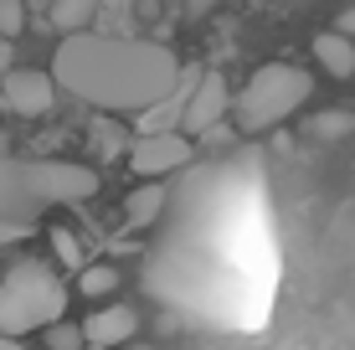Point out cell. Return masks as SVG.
<instances>
[{
  "instance_id": "10",
  "label": "cell",
  "mask_w": 355,
  "mask_h": 350,
  "mask_svg": "<svg viewBox=\"0 0 355 350\" xmlns=\"http://www.w3.org/2000/svg\"><path fill=\"white\" fill-rule=\"evenodd\" d=\"M124 211H129V227H150L155 216L165 211V186L160 180H144V186L124 201Z\"/></svg>"
},
{
  "instance_id": "4",
  "label": "cell",
  "mask_w": 355,
  "mask_h": 350,
  "mask_svg": "<svg viewBox=\"0 0 355 350\" xmlns=\"http://www.w3.org/2000/svg\"><path fill=\"white\" fill-rule=\"evenodd\" d=\"M314 93V78L304 67L293 62H268L258 67L248 82H242V93L232 98V114H237V129L242 134H268L273 124H284L293 119L304 103H309Z\"/></svg>"
},
{
  "instance_id": "18",
  "label": "cell",
  "mask_w": 355,
  "mask_h": 350,
  "mask_svg": "<svg viewBox=\"0 0 355 350\" xmlns=\"http://www.w3.org/2000/svg\"><path fill=\"white\" fill-rule=\"evenodd\" d=\"M340 31H345V36H355V10H345V16H340Z\"/></svg>"
},
{
  "instance_id": "5",
  "label": "cell",
  "mask_w": 355,
  "mask_h": 350,
  "mask_svg": "<svg viewBox=\"0 0 355 350\" xmlns=\"http://www.w3.org/2000/svg\"><path fill=\"white\" fill-rule=\"evenodd\" d=\"M0 103L21 119H36L57 103V78L52 72H36V67H16L0 78Z\"/></svg>"
},
{
  "instance_id": "14",
  "label": "cell",
  "mask_w": 355,
  "mask_h": 350,
  "mask_svg": "<svg viewBox=\"0 0 355 350\" xmlns=\"http://www.w3.org/2000/svg\"><path fill=\"white\" fill-rule=\"evenodd\" d=\"M350 124H355L350 114H320V119L309 124V134H314V139H340V134H345Z\"/></svg>"
},
{
  "instance_id": "9",
  "label": "cell",
  "mask_w": 355,
  "mask_h": 350,
  "mask_svg": "<svg viewBox=\"0 0 355 350\" xmlns=\"http://www.w3.org/2000/svg\"><path fill=\"white\" fill-rule=\"evenodd\" d=\"M314 57H320V67L329 72V78H350V72H355V36L320 31V36H314Z\"/></svg>"
},
{
  "instance_id": "17",
  "label": "cell",
  "mask_w": 355,
  "mask_h": 350,
  "mask_svg": "<svg viewBox=\"0 0 355 350\" xmlns=\"http://www.w3.org/2000/svg\"><path fill=\"white\" fill-rule=\"evenodd\" d=\"M216 6H222V0H191V10H196V16H206V10H216Z\"/></svg>"
},
{
  "instance_id": "16",
  "label": "cell",
  "mask_w": 355,
  "mask_h": 350,
  "mask_svg": "<svg viewBox=\"0 0 355 350\" xmlns=\"http://www.w3.org/2000/svg\"><path fill=\"white\" fill-rule=\"evenodd\" d=\"M52 247H57V258H62L67 268H78V263H83V243L67 232V227H57V232H52Z\"/></svg>"
},
{
  "instance_id": "19",
  "label": "cell",
  "mask_w": 355,
  "mask_h": 350,
  "mask_svg": "<svg viewBox=\"0 0 355 350\" xmlns=\"http://www.w3.org/2000/svg\"><path fill=\"white\" fill-rule=\"evenodd\" d=\"M0 350H21V345H16V335H0Z\"/></svg>"
},
{
  "instance_id": "1",
  "label": "cell",
  "mask_w": 355,
  "mask_h": 350,
  "mask_svg": "<svg viewBox=\"0 0 355 350\" xmlns=\"http://www.w3.org/2000/svg\"><path fill=\"white\" fill-rule=\"evenodd\" d=\"M57 88L103 114H150L180 88V62L160 42L103 31H67L52 57Z\"/></svg>"
},
{
  "instance_id": "11",
  "label": "cell",
  "mask_w": 355,
  "mask_h": 350,
  "mask_svg": "<svg viewBox=\"0 0 355 350\" xmlns=\"http://www.w3.org/2000/svg\"><path fill=\"white\" fill-rule=\"evenodd\" d=\"M98 6H103V0H52V26L57 31H88Z\"/></svg>"
},
{
  "instance_id": "3",
  "label": "cell",
  "mask_w": 355,
  "mask_h": 350,
  "mask_svg": "<svg viewBox=\"0 0 355 350\" xmlns=\"http://www.w3.org/2000/svg\"><path fill=\"white\" fill-rule=\"evenodd\" d=\"M67 309V288L46 263L21 258L0 273V335H26L57 324Z\"/></svg>"
},
{
  "instance_id": "8",
  "label": "cell",
  "mask_w": 355,
  "mask_h": 350,
  "mask_svg": "<svg viewBox=\"0 0 355 350\" xmlns=\"http://www.w3.org/2000/svg\"><path fill=\"white\" fill-rule=\"evenodd\" d=\"M134 330H139V315H134L129 304H108V309H93V315L83 320V340H88V345H103V350L124 345Z\"/></svg>"
},
{
  "instance_id": "20",
  "label": "cell",
  "mask_w": 355,
  "mask_h": 350,
  "mask_svg": "<svg viewBox=\"0 0 355 350\" xmlns=\"http://www.w3.org/2000/svg\"><path fill=\"white\" fill-rule=\"evenodd\" d=\"M139 350H150V345H139Z\"/></svg>"
},
{
  "instance_id": "7",
  "label": "cell",
  "mask_w": 355,
  "mask_h": 350,
  "mask_svg": "<svg viewBox=\"0 0 355 350\" xmlns=\"http://www.w3.org/2000/svg\"><path fill=\"white\" fill-rule=\"evenodd\" d=\"M232 108V88L222 72H201L196 78V93L186 98V108H180V129H191V134H206V129H216L227 119Z\"/></svg>"
},
{
  "instance_id": "15",
  "label": "cell",
  "mask_w": 355,
  "mask_h": 350,
  "mask_svg": "<svg viewBox=\"0 0 355 350\" xmlns=\"http://www.w3.org/2000/svg\"><path fill=\"white\" fill-rule=\"evenodd\" d=\"M26 26V0H0V36H21Z\"/></svg>"
},
{
  "instance_id": "2",
  "label": "cell",
  "mask_w": 355,
  "mask_h": 350,
  "mask_svg": "<svg viewBox=\"0 0 355 350\" xmlns=\"http://www.w3.org/2000/svg\"><path fill=\"white\" fill-rule=\"evenodd\" d=\"M98 196V170L72 160H10L0 155V237L26 232L42 211Z\"/></svg>"
},
{
  "instance_id": "13",
  "label": "cell",
  "mask_w": 355,
  "mask_h": 350,
  "mask_svg": "<svg viewBox=\"0 0 355 350\" xmlns=\"http://www.w3.org/2000/svg\"><path fill=\"white\" fill-rule=\"evenodd\" d=\"M46 345L52 350H83L88 340H83V324H62L57 320V324H46Z\"/></svg>"
},
{
  "instance_id": "6",
  "label": "cell",
  "mask_w": 355,
  "mask_h": 350,
  "mask_svg": "<svg viewBox=\"0 0 355 350\" xmlns=\"http://www.w3.org/2000/svg\"><path fill=\"white\" fill-rule=\"evenodd\" d=\"M186 160H191V139H186V134H170V129L144 134V139L129 150V170L144 175V180H160V175H170V170H180Z\"/></svg>"
},
{
  "instance_id": "12",
  "label": "cell",
  "mask_w": 355,
  "mask_h": 350,
  "mask_svg": "<svg viewBox=\"0 0 355 350\" xmlns=\"http://www.w3.org/2000/svg\"><path fill=\"white\" fill-rule=\"evenodd\" d=\"M78 294H88V299L119 294V268L114 263H88V268L78 273Z\"/></svg>"
}]
</instances>
